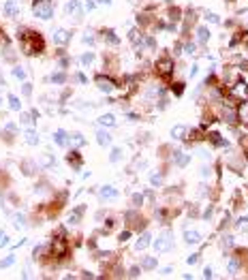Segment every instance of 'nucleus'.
Returning <instances> with one entry per match:
<instances>
[{
	"mask_svg": "<svg viewBox=\"0 0 248 280\" xmlns=\"http://www.w3.org/2000/svg\"><path fill=\"white\" fill-rule=\"evenodd\" d=\"M28 34H30V41H28L26 36H19V39H24V47H26L28 54H39V52L43 49V41H41V36L34 34V32H28Z\"/></svg>",
	"mask_w": 248,
	"mask_h": 280,
	"instance_id": "f257e3e1",
	"label": "nucleus"
},
{
	"mask_svg": "<svg viewBox=\"0 0 248 280\" xmlns=\"http://www.w3.org/2000/svg\"><path fill=\"white\" fill-rule=\"evenodd\" d=\"M34 15L41 17V19H49V17L54 15V9H52V5H49V2H39V5L34 7Z\"/></svg>",
	"mask_w": 248,
	"mask_h": 280,
	"instance_id": "f03ea898",
	"label": "nucleus"
},
{
	"mask_svg": "<svg viewBox=\"0 0 248 280\" xmlns=\"http://www.w3.org/2000/svg\"><path fill=\"white\" fill-rule=\"evenodd\" d=\"M154 248H156V252H165V250L171 248V235L169 233H163V235L154 242Z\"/></svg>",
	"mask_w": 248,
	"mask_h": 280,
	"instance_id": "7ed1b4c3",
	"label": "nucleus"
},
{
	"mask_svg": "<svg viewBox=\"0 0 248 280\" xmlns=\"http://www.w3.org/2000/svg\"><path fill=\"white\" fill-rule=\"evenodd\" d=\"M171 66H173V64H171V60H167V58H165V60H158L156 71H158L161 75H165V77H167V75L171 73Z\"/></svg>",
	"mask_w": 248,
	"mask_h": 280,
	"instance_id": "20e7f679",
	"label": "nucleus"
},
{
	"mask_svg": "<svg viewBox=\"0 0 248 280\" xmlns=\"http://www.w3.org/2000/svg\"><path fill=\"white\" fill-rule=\"evenodd\" d=\"M96 83H98V88H101L103 92H111V90H113V83H111L109 79L105 81L103 77H96Z\"/></svg>",
	"mask_w": 248,
	"mask_h": 280,
	"instance_id": "39448f33",
	"label": "nucleus"
},
{
	"mask_svg": "<svg viewBox=\"0 0 248 280\" xmlns=\"http://www.w3.org/2000/svg\"><path fill=\"white\" fill-rule=\"evenodd\" d=\"M186 242L188 244H199L201 242V235H199V233H197V231H186Z\"/></svg>",
	"mask_w": 248,
	"mask_h": 280,
	"instance_id": "423d86ee",
	"label": "nucleus"
},
{
	"mask_svg": "<svg viewBox=\"0 0 248 280\" xmlns=\"http://www.w3.org/2000/svg\"><path fill=\"white\" fill-rule=\"evenodd\" d=\"M54 41H56V43H60V45H62V43H66V41H68L66 30H58V32H54Z\"/></svg>",
	"mask_w": 248,
	"mask_h": 280,
	"instance_id": "0eeeda50",
	"label": "nucleus"
},
{
	"mask_svg": "<svg viewBox=\"0 0 248 280\" xmlns=\"http://www.w3.org/2000/svg\"><path fill=\"white\" fill-rule=\"evenodd\" d=\"M148 244H150V233H143V235L137 240V248H139V250H143Z\"/></svg>",
	"mask_w": 248,
	"mask_h": 280,
	"instance_id": "6e6552de",
	"label": "nucleus"
},
{
	"mask_svg": "<svg viewBox=\"0 0 248 280\" xmlns=\"http://www.w3.org/2000/svg\"><path fill=\"white\" fill-rule=\"evenodd\" d=\"M116 195H118V193L111 188V186H105V188L101 190V197H103V199H113Z\"/></svg>",
	"mask_w": 248,
	"mask_h": 280,
	"instance_id": "1a4fd4ad",
	"label": "nucleus"
},
{
	"mask_svg": "<svg viewBox=\"0 0 248 280\" xmlns=\"http://www.w3.org/2000/svg\"><path fill=\"white\" fill-rule=\"evenodd\" d=\"M98 143H101V146H107V143H111V137H109V133H98Z\"/></svg>",
	"mask_w": 248,
	"mask_h": 280,
	"instance_id": "9d476101",
	"label": "nucleus"
},
{
	"mask_svg": "<svg viewBox=\"0 0 248 280\" xmlns=\"http://www.w3.org/2000/svg\"><path fill=\"white\" fill-rule=\"evenodd\" d=\"M237 267H240V259H237V256H233V259L229 261V274H235Z\"/></svg>",
	"mask_w": 248,
	"mask_h": 280,
	"instance_id": "9b49d317",
	"label": "nucleus"
},
{
	"mask_svg": "<svg viewBox=\"0 0 248 280\" xmlns=\"http://www.w3.org/2000/svg\"><path fill=\"white\" fill-rule=\"evenodd\" d=\"M145 269H152L154 265H156V259H154V256H148V259H143V263H141Z\"/></svg>",
	"mask_w": 248,
	"mask_h": 280,
	"instance_id": "f8f14e48",
	"label": "nucleus"
},
{
	"mask_svg": "<svg viewBox=\"0 0 248 280\" xmlns=\"http://www.w3.org/2000/svg\"><path fill=\"white\" fill-rule=\"evenodd\" d=\"M68 13H75V15H79V2L77 0H73V2H68Z\"/></svg>",
	"mask_w": 248,
	"mask_h": 280,
	"instance_id": "ddd939ff",
	"label": "nucleus"
},
{
	"mask_svg": "<svg viewBox=\"0 0 248 280\" xmlns=\"http://www.w3.org/2000/svg\"><path fill=\"white\" fill-rule=\"evenodd\" d=\"M54 139H56L58 146H64V141H66V139H64V131H58V133L54 135Z\"/></svg>",
	"mask_w": 248,
	"mask_h": 280,
	"instance_id": "4468645a",
	"label": "nucleus"
},
{
	"mask_svg": "<svg viewBox=\"0 0 248 280\" xmlns=\"http://www.w3.org/2000/svg\"><path fill=\"white\" fill-rule=\"evenodd\" d=\"M116 120H113V115L111 113H107V115H103V118H101V124H107V126H111Z\"/></svg>",
	"mask_w": 248,
	"mask_h": 280,
	"instance_id": "2eb2a0df",
	"label": "nucleus"
},
{
	"mask_svg": "<svg viewBox=\"0 0 248 280\" xmlns=\"http://www.w3.org/2000/svg\"><path fill=\"white\" fill-rule=\"evenodd\" d=\"M197 34H199V41H208V36H210L205 28H199V32H197Z\"/></svg>",
	"mask_w": 248,
	"mask_h": 280,
	"instance_id": "dca6fc26",
	"label": "nucleus"
},
{
	"mask_svg": "<svg viewBox=\"0 0 248 280\" xmlns=\"http://www.w3.org/2000/svg\"><path fill=\"white\" fill-rule=\"evenodd\" d=\"M15 11H17V9H15V5H13V2H9V5L5 7V13H9V15H15Z\"/></svg>",
	"mask_w": 248,
	"mask_h": 280,
	"instance_id": "f3484780",
	"label": "nucleus"
},
{
	"mask_svg": "<svg viewBox=\"0 0 248 280\" xmlns=\"http://www.w3.org/2000/svg\"><path fill=\"white\" fill-rule=\"evenodd\" d=\"M13 73H15V77H17V79H24V77H26V73H24V71H21V68H15V71H13Z\"/></svg>",
	"mask_w": 248,
	"mask_h": 280,
	"instance_id": "a211bd4d",
	"label": "nucleus"
},
{
	"mask_svg": "<svg viewBox=\"0 0 248 280\" xmlns=\"http://www.w3.org/2000/svg\"><path fill=\"white\" fill-rule=\"evenodd\" d=\"M26 137H28V141H30V143H37V135H34L32 131H28V135H26Z\"/></svg>",
	"mask_w": 248,
	"mask_h": 280,
	"instance_id": "6ab92c4d",
	"label": "nucleus"
},
{
	"mask_svg": "<svg viewBox=\"0 0 248 280\" xmlns=\"http://www.w3.org/2000/svg\"><path fill=\"white\" fill-rule=\"evenodd\" d=\"M197 261H199V254H190V256H188V263H190V265H195Z\"/></svg>",
	"mask_w": 248,
	"mask_h": 280,
	"instance_id": "aec40b11",
	"label": "nucleus"
},
{
	"mask_svg": "<svg viewBox=\"0 0 248 280\" xmlns=\"http://www.w3.org/2000/svg\"><path fill=\"white\" fill-rule=\"evenodd\" d=\"M9 101H11V107H13V109H19V101H17L15 96H11Z\"/></svg>",
	"mask_w": 248,
	"mask_h": 280,
	"instance_id": "412c9836",
	"label": "nucleus"
},
{
	"mask_svg": "<svg viewBox=\"0 0 248 280\" xmlns=\"http://www.w3.org/2000/svg\"><path fill=\"white\" fill-rule=\"evenodd\" d=\"M13 261H15V256H9L7 261H2V263H0V267H7V265H11Z\"/></svg>",
	"mask_w": 248,
	"mask_h": 280,
	"instance_id": "4be33fe9",
	"label": "nucleus"
},
{
	"mask_svg": "<svg viewBox=\"0 0 248 280\" xmlns=\"http://www.w3.org/2000/svg\"><path fill=\"white\" fill-rule=\"evenodd\" d=\"M180 137V135H184V126H178V128H173V137Z\"/></svg>",
	"mask_w": 248,
	"mask_h": 280,
	"instance_id": "5701e85b",
	"label": "nucleus"
},
{
	"mask_svg": "<svg viewBox=\"0 0 248 280\" xmlns=\"http://www.w3.org/2000/svg\"><path fill=\"white\" fill-rule=\"evenodd\" d=\"M129 238H131V231H124V233H122V235H120V240H122V242H126Z\"/></svg>",
	"mask_w": 248,
	"mask_h": 280,
	"instance_id": "b1692460",
	"label": "nucleus"
},
{
	"mask_svg": "<svg viewBox=\"0 0 248 280\" xmlns=\"http://www.w3.org/2000/svg\"><path fill=\"white\" fill-rule=\"evenodd\" d=\"M141 201H143V197H141V195H135V197H133V203H135V205H139Z\"/></svg>",
	"mask_w": 248,
	"mask_h": 280,
	"instance_id": "393cba45",
	"label": "nucleus"
},
{
	"mask_svg": "<svg viewBox=\"0 0 248 280\" xmlns=\"http://www.w3.org/2000/svg\"><path fill=\"white\" fill-rule=\"evenodd\" d=\"M9 242V238L5 235V233H0V246H2V244H7Z\"/></svg>",
	"mask_w": 248,
	"mask_h": 280,
	"instance_id": "a878e982",
	"label": "nucleus"
},
{
	"mask_svg": "<svg viewBox=\"0 0 248 280\" xmlns=\"http://www.w3.org/2000/svg\"><path fill=\"white\" fill-rule=\"evenodd\" d=\"M54 81H58V83H62L64 81V75L60 73V75H54Z\"/></svg>",
	"mask_w": 248,
	"mask_h": 280,
	"instance_id": "bb28decb",
	"label": "nucleus"
},
{
	"mask_svg": "<svg viewBox=\"0 0 248 280\" xmlns=\"http://www.w3.org/2000/svg\"><path fill=\"white\" fill-rule=\"evenodd\" d=\"M120 154H122L120 150H113V154H111V160H118V158H120Z\"/></svg>",
	"mask_w": 248,
	"mask_h": 280,
	"instance_id": "cd10ccee",
	"label": "nucleus"
},
{
	"mask_svg": "<svg viewBox=\"0 0 248 280\" xmlns=\"http://www.w3.org/2000/svg\"><path fill=\"white\" fill-rule=\"evenodd\" d=\"M21 120H24V122H26V124H30V122H32V120H30V115H26V113H24V115H21Z\"/></svg>",
	"mask_w": 248,
	"mask_h": 280,
	"instance_id": "c85d7f7f",
	"label": "nucleus"
},
{
	"mask_svg": "<svg viewBox=\"0 0 248 280\" xmlns=\"http://www.w3.org/2000/svg\"><path fill=\"white\" fill-rule=\"evenodd\" d=\"M131 276H133V278L139 276V267H133V269H131Z\"/></svg>",
	"mask_w": 248,
	"mask_h": 280,
	"instance_id": "c756f323",
	"label": "nucleus"
},
{
	"mask_svg": "<svg viewBox=\"0 0 248 280\" xmlns=\"http://www.w3.org/2000/svg\"><path fill=\"white\" fill-rule=\"evenodd\" d=\"M203 276H205V278H212V269H210V267H205V272H203Z\"/></svg>",
	"mask_w": 248,
	"mask_h": 280,
	"instance_id": "7c9ffc66",
	"label": "nucleus"
},
{
	"mask_svg": "<svg viewBox=\"0 0 248 280\" xmlns=\"http://www.w3.org/2000/svg\"><path fill=\"white\" fill-rule=\"evenodd\" d=\"M208 19H210V21H218V17H216V15H212V13H208Z\"/></svg>",
	"mask_w": 248,
	"mask_h": 280,
	"instance_id": "2f4dec72",
	"label": "nucleus"
},
{
	"mask_svg": "<svg viewBox=\"0 0 248 280\" xmlns=\"http://www.w3.org/2000/svg\"><path fill=\"white\" fill-rule=\"evenodd\" d=\"M84 62H92V54H86L84 56Z\"/></svg>",
	"mask_w": 248,
	"mask_h": 280,
	"instance_id": "473e14b6",
	"label": "nucleus"
},
{
	"mask_svg": "<svg viewBox=\"0 0 248 280\" xmlns=\"http://www.w3.org/2000/svg\"><path fill=\"white\" fill-rule=\"evenodd\" d=\"M101 2H109V0H101Z\"/></svg>",
	"mask_w": 248,
	"mask_h": 280,
	"instance_id": "72a5a7b5",
	"label": "nucleus"
}]
</instances>
